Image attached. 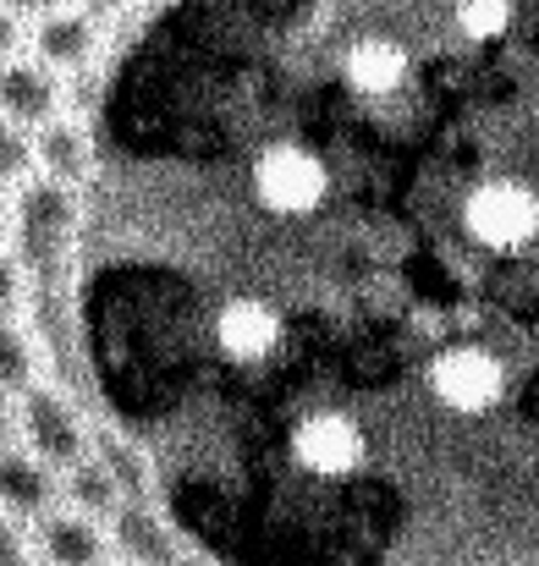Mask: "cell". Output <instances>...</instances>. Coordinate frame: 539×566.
I'll return each mask as SVG.
<instances>
[{
	"mask_svg": "<svg viewBox=\"0 0 539 566\" xmlns=\"http://www.w3.org/2000/svg\"><path fill=\"white\" fill-rule=\"evenodd\" d=\"M111 566H122V562H111Z\"/></svg>",
	"mask_w": 539,
	"mask_h": 566,
	"instance_id": "484cf974",
	"label": "cell"
},
{
	"mask_svg": "<svg viewBox=\"0 0 539 566\" xmlns=\"http://www.w3.org/2000/svg\"><path fill=\"white\" fill-rule=\"evenodd\" d=\"M424 396L463 418V423H479V418H496L512 396V369L496 347L485 342H452L440 347L429 364H424Z\"/></svg>",
	"mask_w": 539,
	"mask_h": 566,
	"instance_id": "7a4b0ae2",
	"label": "cell"
},
{
	"mask_svg": "<svg viewBox=\"0 0 539 566\" xmlns=\"http://www.w3.org/2000/svg\"><path fill=\"white\" fill-rule=\"evenodd\" d=\"M33 385H39V342L28 336L22 319H0V396L17 401Z\"/></svg>",
	"mask_w": 539,
	"mask_h": 566,
	"instance_id": "2e32d148",
	"label": "cell"
},
{
	"mask_svg": "<svg viewBox=\"0 0 539 566\" xmlns=\"http://www.w3.org/2000/svg\"><path fill=\"white\" fill-rule=\"evenodd\" d=\"M28 55L66 83V77H77V72L94 66V55H100V22L89 11L66 6V11H55V17H44V22L28 28Z\"/></svg>",
	"mask_w": 539,
	"mask_h": 566,
	"instance_id": "9c48e42d",
	"label": "cell"
},
{
	"mask_svg": "<svg viewBox=\"0 0 539 566\" xmlns=\"http://www.w3.org/2000/svg\"><path fill=\"white\" fill-rule=\"evenodd\" d=\"M28 551L33 566H111V534L105 523L55 506L28 528Z\"/></svg>",
	"mask_w": 539,
	"mask_h": 566,
	"instance_id": "ba28073f",
	"label": "cell"
},
{
	"mask_svg": "<svg viewBox=\"0 0 539 566\" xmlns=\"http://www.w3.org/2000/svg\"><path fill=\"white\" fill-rule=\"evenodd\" d=\"M22 297H28V270L11 259V248H0V319H17Z\"/></svg>",
	"mask_w": 539,
	"mask_h": 566,
	"instance_id": "d6986e66",
	"label": "cell"
},
{
	"mask_svg": "<svg viewBox=\"0 0 539 566\" xmlns=\"http://www.w3.org/2000/svg\"><path fill=\"white\" fill-rule=\"evenodd\" d=\"M28 138H33V177L61 182V188H77V182L94 171V144H89L83 122L55 116V122H44V127L28 133Z\"/></svg>",
	"mask_w": 539,
	"mask_h": 566,
	"instance_id": "4fadbf2b",
	"label": "cell"
},
{
	"mask_svg": "<svg viewBox=\"0 0 539 566\" xmlns=\"http://www.w3.org/2000/svg\"><path fill=\"white\" fill-rule=\"evenodd\" d=\"M6 446H17V412H11V401L0 396V451Z\"/></svg>",
	"mask_w": 539,
	"mask_h": 566,
	"instance_id": "cb8c5ba5",
	"label": "cell"
},
{
	"mask_svg": "<svg viewBox=\"0 0 539 566\" xmlns=\"http://www.w3.org/2000/svg\"><path fill=\"white\" fill-rule=\"evenodd\" d=\"M348 83H353V94H369V99H385V94H396L407 77H413V55H407V44H396V39H385V33H369L359 39L353 50H348Z\"/></svg>",
	"mask_w": 539,
	"mask_h": 566,
	"instance_id": "5bb4252c",
	"label": "cell"
},
{
	"mask_svg": "<svg viewBox=\"0 0 539 566\" xmlns=\"http://www.w3.org/2000/svg\"><path fill=\"white\" fill-rule=\"evenodd\" d=\"M0 566H33V551H28V528L0 517Z\"/></svg>",
	"mask_w": 539,
	"mask_h": 566,
	"instance_id": "ffe728a7",
	"label": "cell"
},
{
	"mask_svg": "<svg viewBox=\"0 0 539 566\" xmlns=\"http://www.w3.org/2000/svg\"><path fill=\"white\" fill-rule=\"evenodd\" d=\"M11 412H17V446L22 451H33L44 468H55V473H72L77 462H89L94 457V434H89V418L77 412V401H66L55 385H33V390H22L17 401H11Z\"/></svg>",
	"mask_w": 539,
	"mask_h": 566,
	"instance_id": "277c9868",
	"label": "cell"
},
{
	"mask_svg": "<svg viewBox=\"0 0 539 566\" xmlns=\"http://www.w3.org/2000/svg\"><path fill=\"white\" fill-rule=\"evenodd\" d=\"M61 506L77 512V517L111 523V517L127 506V490H122V479L111 473V462L94 451L89 462H77L72 473H61Z\"/></svg>",
	"mask_w": 539,
	"mask_h": 566,
	"instance_id": "9a60e30c",
	"label": "cell"
},
{
	"mask_svg": "<svg viewBox=\"0 0 539 566\" xmlns=\"http://www.w3.org/2000/svg\"><path fill=\"white\" fill-rule=\"evenodd\" d=\"M22 50H28V28H22V22H17L6 6H0V66H6V61H17Z\"/></svg>",
	"mask_w": 539,
	"mask_h": 566,
	"instance_id": "7402d4cb",
	"label": "cell"
},
{
	"mask_svg": "<svg viewBox=\"0 0 539 566\" xmlns=\"http://www.w3.org/2000/svg\"><path fill=\"white\" fill-rule=\"evenodd\" d=\"M77 237V188H61V182H22L6 203V242H11V259L28 270V275H50L66 248Z\"/></svg>",
	"mask_w": 539,
	"mask_h": 566,
	"instance_id": "3957f363",
	"label": "cell"
},
{
	"mask_svg": "<svg viewBox=\"0 0 539 566\" xmlns=\"http://www.w3.org/2000/svg\"><path fill=\"white\" fill-rule=\"evenodd\" d=\"M22 182H33V138L0 122V192H17Z\"/></svg>",
	"mask_w": 539,
	"mask_h": 566,
	"instance_id": "ac0fdd59",
	"label": "cell"
},
{
	"mask_svg": "<svg viewBox=\"0 0 539 566\" xmlns=\"http://www.w3.org/2000/svg\"><path fill=\"white\" fill-rule=\"evenodd\" d=\"M325 188H331V171H325V160H320L314 149H303V144H276V149H265L259 166H253V198H259L270 214H281V220L314 214V209L325 203Z\"/></svg>",
	"mask_w": 539,
	"mask_h": 566,
	"instance_id": "8992f818",
	"label": "cell"
},
{
	"mask_svg": "<svg viewBox=\"0 0 539 566\" xmlns=\"http://www.w3.org/2000/svg\"><path fill=\"white\" fill-rule=\"evenodd\" d=\"M0 6H6V11H11V17H17L22 28H33V22H44V17L66 11L72 0H0Z\"/></svg>",
	"mask_w": 539,
	"mask_h": 566,
	"instance_id": "44dd1931",
	"label": "cell"
},
{
	"mask_svg": "<svg viewBox=\"0 0 539 566\" xmlns=\"http://www.w3.org/2000/svg\"><path fill=\"white\" fill-rule=\"evenodd\" d=\"M512 28V0H457V33L468 44H496Z\"/></svg>",
	"mask_w": 539,
	"mask_h": 566,
	"instance_id": "e0dca14e",
	"label": "cell"
},
{
	"mask_svg": "<svg viewBox=\"0 0 539 566\" xmlns=\"http://www.w3.org/2000/svg\"><path fill=\"white\" fill-rule=\"evenodd\" d=\"M105 534H111V551L122 556V566H182L177 534H172L144 501H127V506L105 523Z\"/></svg>",
	"mask_w": 539,
	"mask_h": 566,
	"instance_id": "7c38bea8",
	"label": "cell"
},
{
	"mask_svg": "<svg viewBox=\"0 0 539 566\" xmlns=\"http://www.w3.org/2000/svg\"><path fill=\"white\" fill-rule=\"evenodd\" d=\"M72 6H77V11H89V17H94V22L105 28V22H111V17H116L122 6H133V0H72Z\"/></svg>",
	"mask_w": 539,
	"mask_h": 566,
	"instance_id": "603a6c76",
	"label": "cell"
},
{
	"mask_svg": "<svg viewBox=\"0 0 539 566\" xmlns=\"http://www.w3.org/2000/svg\"><path fill=\"white\" fill-rule=\"evenodd\" d=\"M0 248H6V203H0Z\"/></svg>",
	"mask_w": 539,
	"mask_h": 566,
	"instance_id": "d4e9b609",
	"label": "cell"
},
{
	"mask_svg": "<svg viewBox=\"0 0 539 566\" xmlns=\"http://www.w3.org/2000/svg\"><path fill=\"white\" fill-rule=\"evenodd\" d=\"M61 94H66V83L55 72H44L28 50L0 66V122H11L22 133H39L44 122H55L61 116Z\"/></svg>",
	"mask_w": 539,
	"mask_h": 566,
	"instance_id": "30bf717a",
	"label": "cell"
},
{
	"mask_svg": "<svg viewBox=\"0 0 539 566\" xmlns=\"http://www.w3.org/2000/svg\"><path fill=\"white\" fill-rule=\"evenodd\" d=\"M209 336H215V353H220L226 364L265 369V364H276L281 347H287V319H281V308L265 303V297H231V303L215 308V331H209Z\"/></svg>",
	"mask_w": 539,
	"mask_h": 566,
	"instance_id": "52a82bcc",
	"label": "cell"
},
{
	"mask_svg": "<svg viewBox=\"0 0 539 566\" xmlns=\"http://www.w3.org/2000/svg\"><path fill=\"white\" fill-rule=\"evenodd\" d=\"M61 506V473L44 468L33 451L6 446L0 451V517L11 523H39L44 512Z\"/></svg>",
	"mask_w": 539,
	"mask_h": 566,
	"instance_id": "8fae6325",
	"label": "cell"
},
{
	"mask_svg": "<svg viewBox=\"0 0 539 566\" xmlns=\"http://www.w3.org/2000/svg\"><path fill=\"white\" fill-rule=\"evenodd\" d=\"M463 231L490 253H518L539 237V192L529 182L496 177L463 198Z\"/></svg>",
	"mask_w": 539,
	"mask_h": 566,
	"instance_id": "5b68a950",
	"label": "cell"
},
{
	"mask_svg": "<svg viewBox=\"0 0 539 566\" xmlns=\"http://www.w3.org/2000/svg\"><path fill=\"white\" fill-rule=\"evenodd\" d=\"M281 457H287V473L314 490H353L369 479V462H374L363 423L336 407L298 412L292 429L281 434Z\"/></svg>",
	"mask_w": 539,
	"mask_h": 566,
	"instance_id": "6da1fadb",
	"label": "cell"
}]
</instances>
